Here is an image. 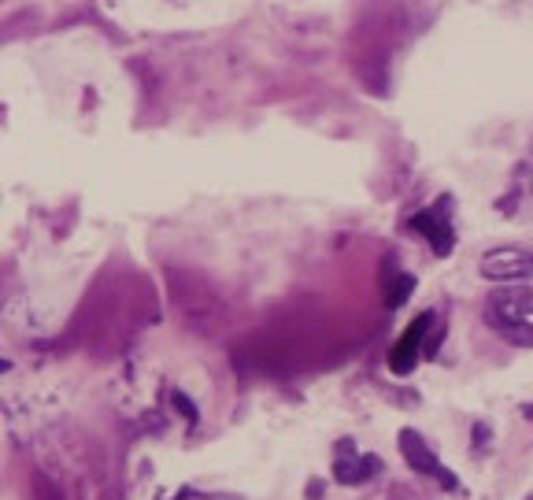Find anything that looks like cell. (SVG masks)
<instances>
[{
  "label": "cell",
  "instance_id": "cell-1",
  "mask_svg": "<svg viewBox=\"0 0 533 500\" xmlns=\"http://www.w3.org/2000/svg\"><path fill=\"white\" fill-rule=\"evenodd\" d=\"M486 322L504 341L533 348V286H500L486 300Z\"/></svg>",
  "mask_w": 533,
  "mask_h": 500
},
{
  "label": "cell",
  "instance_id": "cell-2",
  "mask_svg": "<svg viewBox=\"0 0 533 500\" xmlns=\"http://www.w3.org/2000/svg\"><path fill=\"white\" fill-rule=\"evenodd\" d=\"M400 456H404V463H408L412 471L426 474V479H434L441 489H448V493L460 489V479H455V474L434 456V448L426 445V438L415 434L412 427H408V430H400Z\"/></svg>",
  "mask_w": 533,
  "mask_h": 500
},
{
  "label": "cell",
  "instance_id": "cell-3",
  "mask_svg": "<svg viewBox=\"0 0 533 500\" xmlns=\"http://www.w3.org/2000/svg\"><path fill=\"white\" fill-rule=\"evenodd\" d=\"M448 215H452V196H437L426 212H419L412 219V230H419L429 241L434 256H452V248H455V234H452V219Z\"/></svg>",
  "mask_w": 533,
  "mask_h": 500
},
{
  "label": "cell",
  "instance_id": "cell-4",
  "mask_svg": "<svg viewBox=\"0 0 533 500\" xmlns=\"http://www.w3.org/2000/svg\"><path fill=\"white\" fill-rule=\"evenodd\" d=\"M481 279L489 282H500V286H512V282H526L533 274V253H526V248H493V253L481 256Z\"/></svg>",
  "mask_w": 533,
  "mask_h": 500
},
{
  "label": "cell",
  "instance_id": "cell-5",
  "mask_svg": "<svg viewBox=\"0 0 533 500\" xmlns=\"http://www.w3.org/2000/svg\"><path fill=\"white\" fill-rule=\"evenodd\" d=\"M434 322H437V315L434 312H422L408 330L400 334V341L393 345V353H389V371L393 374H412L415 371V363H419V356L426 353V334L434 330Z\"/></svg>",
  "mask_w": 533,
  "mask_h": 500
},
{
  "label": "cell",
  "instance_id": "cell-6",
  "mask_svg": "<svg viewBox=\"0 0 533 500\" xmlns=\"http://www.w3.org/2000/svg\"><path fill=\"white\" fill-rule=\"evenodd\" d=\"M378 471H382V460H378V456L360 453V448H355L348 438L337 441V453H334V479H337L341 486H360V482L374 479Z\"/></svg>",
  "mask_w": 533,
  "mask_h": 500
},
{
  "label": "cell",
  "instance_id": "cell-7",
  "mask_svg": "<svg viewBox=\"0 0 533 500\" xmlns=\"http://www.w3.org/2000/svg\"><path fill=\"white\" fill-rule=\"evenodd\" d=\"M412 289H415V279H412V274H396V282L386 289V293H389V296H386V304H389V308H400L404 300H408Z\"/></svg>",
  "mask_w": 533,
  "mask_h": 500
},
{
  "label": "cell",
  "instance_id": "cell-8",
  "mask_svg": "<svg viewBox=\"0 0 533 500\" xmlns=\"http://www.w3.org/2000/svg\"><path fill=\"white\" fill-rule=\"evenodd\" d=\"M171 404H174V412H178V415H182V419L189 422V427H196V422H200L196 404H193V400H189L182 389H174V393H171Z\"/></svg>",
  "mask_w": 533,
  "mask_h": 500
},
{
  "label": "cell",
  "instance_id": "cell-9",
  "mask_svg": "<svg viewBox=\"0 0 533 500\" xmlns=\"http://www.w3.org/2000/svg\"><path fill=\"white\" fill-rule=\"evenodd\" d=\"M489 438H493L489 422H474V430H471V441H474V448H489Z\"/></svg>",
  "mask_w": 533,
  "mask_h": 500
},
{
  "label": "cell",
  "instance_id": "cell-10",
  "mask_svg": "<svg viewBox=\"0 0 533 500\" xmlns=\"http://www.w3.org/2000/svg\"><path fill=\"white\" fill-rule=\"evenodd\" d=\"M174 500H230V496H200V493H193V489H182Z\"/></svg>",
  "mask_w": 533,
  "mask_h": 500
},
{
  "label": "cell",
  "instance_id": "cell-11",
  "mask_svg": "<svg viewBox=\"0 0 533 500\" xmlns=\"http://www.w3.org/2000/svg\"><path fill=\"white\" fill-rule=\"evenodd\" d=\"M526 419H529V422H533V404H529V408H526Z\"/></svg>",
  "mask_w": 533,
  "mask_h": 500
}]
</instances>
